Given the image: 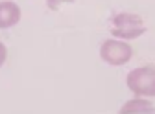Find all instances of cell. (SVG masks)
<instances>
[{
  "label": "cell",
  "mask_w": 155,
  "mask_h": 114,
  "mask_svg": "<svg viewBox=\"0 0 155 114\" xmlns=\"http://www.w3.org/2000/svg\"><path fill=\"white\" fill-rule=\"evenodd\" d=\"M146 31L144 22L139 15H131V13H120L113 18L111 24V33L122 39H137Z\"/></svg>",
  "instance_id": "1"
},
{
  "label": "cell",
  "mask_w": 155,
  "mask_h": 114,
  "mask_svg": "<svg viewBox=\"0 0 155 114\" xmlns=\"http://www.w3.org/2000/svg\"><path fill=\"white\" fill-rule=\"evenodd\" d=\"M127 87L137 96H155V68H135L127 75Z\"/></svg>",
  "instance_id": "2"
},
{
  "label": "cell",
  "mask_w": 155,
  "mask_h": 114,
  "mask_svg": "<svg viewBox=\"0 0 155 114\" xmlns=\"http://www.w3.org/2000/svg\"><path fill=\"white\" fill-rule=\"evenodd\" d=\"M100 55H102V59L109 65H114V66H120L124 63H127L131 59V55H133V50L129 44L122 43V41H105L100 48Z\"/></svg>",
  "instance_id": "3"
},
{
  "label": "cell",
  "mask_w": 155,
  "mask_h": 114,
  "mask_svg": "<svg viewBox=\"0 0 155 114\" xmlns=\"http://www.w3.org/2000/svg\"><path fill=\"white\" fill-rule=\"evenodd\" d=\"M21 21V8L15 2H0V30L11 28Z\"/></svg>",
  "instance_id": "4"
},
{
  "label": "cell",
  "mask_w": 155,
  "mask_h": 114,
  "mask_svg": "<svg viewBox=\"0 0 155 114\" xmlns=\"http://www.w3.org/2000/svg\"><path fill=\"white\" fill-rule=\"evenodd\" d=\"M153 107L151 103L148 101H142V100H133V101H127L124 107H122V114H129V112H151Z\"/></svg>",
  "instance_id": "5"
},
{
  "label": "cell",
  "mask_w": 155,
  "mask_h": 114,
  "mask_svg": "<svg viewBox=\"0 0 155 114\" xmlns=\"http://www.w3.org/2000/svg\"><path fill=\"white\" fill-rule=\"evenodd\" d=\"M67 2H72V0H46V4L50 9H57L61 4H67Z\"/></svg>",
  "instance_id": "6"
},
{
  "label": "cell",
  "mask_w": 155,
  "mask_h": 114,
  "mask_svg": "<svg viewBox=\"0 0 155 114\" xmlns=\"http://www.w3.org/2000/svg\"><path fill=\"white\" fill-rule=\"evenodd\" d=\"M6 57H8V50H6V46L0 43V66L4 65V61H6Z\"/></svg>",
  "instance_id": "7"
}]
</instances>
